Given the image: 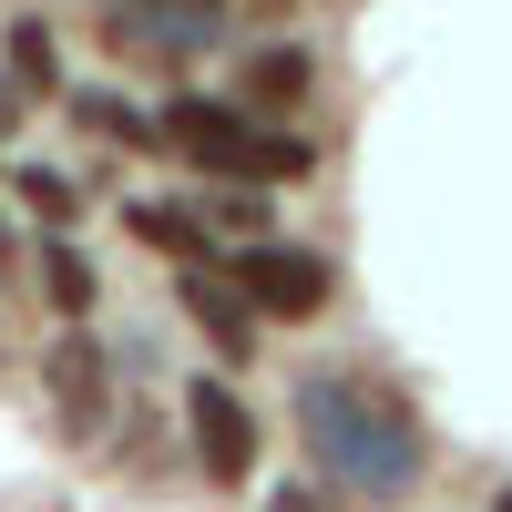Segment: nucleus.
<instances>
[{
	"mask_svg": "<svg viewBox=\"0 0 512 512\" xmlns=\"http://www.w3.org/2000/svg\"><path fill=\"white\" fill-rule=\"evenodd\" d=\"M297 441H308V472L338 482L349 502H400V492L431 482L420 410L369 369H308L297 379Z\"/></svg>",
	"mask_w": 512,
	"mask_h": 512,
	"instance_id": "obj_1",
	"label": "nucleus"
},
{
	"mask_svg": "<svg viewBox=\"0 0 512 512\" xmlns=\"http://www.w3.org/2000/svg\"><path fill=\"white\" fill-rule=\"evenodd\" d=\"M226 277L246 287V308L256 318H318L328 297H338V267L318 246H277V236H256V246H236L226 256Z\"/></svg>",
	"mask_w": 512,
	"mask_h": 512,
	"instance_id": "obj_2",
	"label": "nucleus"
},
{
	"mask_svg": "<svg viewBox=\"0 0 512 512\" xmlns=\"http://www.w3.org/2000/svg\"><path fill=\"white\" fill-rule=\"evenodd\" d=\"M185 441H195V472L216 482V492H236L246 472H256V410L236 400V379H185Z\"/></svg>",
	"mask_w": 512,
	"mask_h": 512,
	"instance_id": "obj_3",
	"label": "nucleus"
},
{
	"mask_svg": "<svg viewBox=\"0 0 512 512\" xmlns=\"http://www.w3.org/2000/svg\"><path fill=\"white\" fill-rule=\"evenodd\" d=\"M41 390H52V410H62V431H72V441H103L113 379H103V349H93L82 328H62V338H52V359H41Z\"/></svg>",
	"mask_w": 512,
	"mask_h": 512,
	"instance_id": "obj_4",
	"label": "nucleus"
},
{
	"mask_svg": "<svg viewBox=\"0 0 512 512\" xmlns=\"http://www.w3.org/2000/svg\"><path fill=\"white\" fill-rule=\"evenodd\" d=\"M308 93H318V52H308V41H256L246 72H236V103H246V113H267V123L308 113Z\"/></svg>",
	"mask_w": 512,
	"mask_h": 512,
	"instance_id": "obj_5",
	"label": "nucleus"
},
{
	"mask_svg": "<svg viewBox=\"0 0 512 512\" xmlns=\"http://www.w3.org/2000/svg\"><path fill=\"white\" fill-rule=\"evenodd\" d=\"M154 123H164V144H175V154H195L205 175H226V164H236V134H246L256 113H246L236 93H226V103H216V93H175Z\"/></svg>",
	"mask_w": 512,
	"mask_h": 512,
	"instance_id": "obj_6",
	"label": "nucleus"
},
{
	"mask_svg": "<svg viewBox=\"0 0 512 512\" xmlns=\"http://www.w3.org/2000/svg\"><path fill=\"white\" fill-rule=\"evenodd\" d=\"M123 236L154 246V256H175V267H205V246H216V226H205L195 205H164V195H134V205H123Z\"/></svg>",
	"mask_w": 512,
	"mask_h": 512,
	"instance_id": "obj_7",
	"label": "nucleus"
},
{
	"mask_svg": "<svg viewBox=\"0 0 512 512\" xmlns=\"http://www.w3.org/2000/svg\"><path fill=\"white\" fill-rule=\"evenodd\" d=\"M185 318H195L205 338H216L226 359H246V349H256V308H246V287H236V277H205V267H185Z\"/></svg>",
	"mask_w": 512,
	"mask_h": 512,
	"instance_id": "obj_8",
	"label": "nucleus"
},
{
	"mask_svg": "<svg viewBox=\"0 0 512 512\" xmlns=\"http://www.w3.org/2000/svg\"><path fill=\"white\" fill-rule=\"evenodd\" d=\"M41 308H52L62 328H82V318L103 308V277H93V256H82V246H62V236H52V256H41Z\"/></svg>",
	"mask_w": 512,
	"mask_h": 512,
	"instance_id": "obj_9",
	"label": "nucleus"
},
{
	"mask_svg": "<svg viewBox=\"0 0 512 512\" xmlns=\"http://www.w3.org/2000/svg\"><path fill=\"white\" fill-rule=\"evenodd\" d=\"M0 52H11V82H21V93H41V103L62 93V52H52V21H41V11H21Z\"/></svg>",
	"mask_w": 512,
	"mask_h": 512,
	"instance_id": "obj_10",
	"label": "nucleus"
},
{
	"mask_svg": "<svg viewBox=\"0 0 512 512\" xmlns=\"http://www.w3.org/2000/svg\"><path fill=\"white\" fill-rule=\"evenodd\" d=\"M11 195H21V205H31V216H41V226H52V236H62V226L82 216V185L62 175V164H21V175H11Z\"/></svg>",
	"mask_w": 512,
	"mask_h": 512,
	"instance_id": "obj_11",
	"label": "nucleus"
},
{
	"mask_svg": "<svg viewBox=\"0 0 512 512\" xmlns=\"http://www.w3.org/2000/svg\"><path fill=\"white\" fill-rule=\"evenodd\" d=\"M195 216L216 226V246H226V236H236V246H256V236H267V185H216Z\"/></svg>",
	"mask_w": 512,
	"mask_h": 512,
	"instance_id": "obj_12",
	"label": "nucleus"
},
{
	"mask_svg": "<svg viewBox=\"0 0 512 512\" xmlns=\"http://www.w3.org/2000/svg\"><path fill=\"white\" fill-rule=\"evenodd\" d=\"M62 103H72V123H93V144H164V123H144L113 93H62Z\"/></svg>",
	"mask_w": 512,
	"mask_h": 512,
	"instance_id": "obj_13",
	"label": "nucleus"
},
{
	"mask_svg": "<svg viewBox=\"0 0 512 512\" xmlns=\"http://www.w3.org/2000/svg\"><path fill=\"white\" fill-rule=\"evenodd\" d=\"M277 512H338V482H287Z\"/></svg>",
	"mask_w": 512,
	"mask_h": 512,
	"instance_id": "obj_14",
	"label": "nucleus"
},
{
	"mask_svg": "<svg viewBox=\"0 0 512 512\" xmlns=\"http://www.w3.org/2000/svg\"><path fill=\"white\" fill-rule=\"evenodd\" d=\"M185 11H226V0H185Z\"/></svg>",
	"mask_w": 512,
	"mask_h": 512,
	"instance_id": "obj_15",
	"label": "nucleus"
},
{
	"mask_svg": "<svg viewBox=\"0 0 512 512\" xmlns=\"http://www.w3.org/2000/svg\"><path fill=\"white\" fill-rule=\"evenodd\" d=\"M502 512H512V492H502Z\"/></svg>",
	"mask_w": 512,
	"mask_h": 512,
	"instance_id": "obj_16",
	"label": "nucleus"
}]
</instances>
